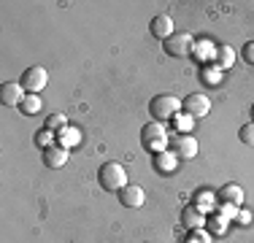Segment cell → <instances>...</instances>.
Segmentation results:
<instances>
[{"label":"cell","mask_w":254,"mask_h":243,"mask_svg":"<svg viewBox=\"0 0 254 243\" xmlns=\"http://www.w3.org/2000/svg\"><path fill=\"white\" fill-rule=\"evenodd\" d=\"M184 108V100H179L176 95H154L149 103V114L154 122H171L179 117V111Z\"/></svg>","instance_id":"1"},{"label":"cell","mask_w":254,"mask_h":243,"mask_svg":"<svg viewBox=\"0 0 254 243\" xmlns=\"http://www.w3.org/2000/svg\"><path fill=\"white\" fill-rule=\"evenodd\" d=\"M141 141H143V149L160 154V151L171 143V132H168V127L162 124V122H149L141 130Z\"/></svg>","instance_id":"2"},{"label":"cell","mask_w":254,"mask_h":243,"mask_svg":"<svg viewBox=\"0 0 254 243\" xmlns=\"http://www.w3.org/2000/svg\"><path fill=\"white\" fill-rule=\"evenodd\" d=\"M98 181L106 192H119L122 186H127V173L119 162H103L98 170Z\"/></svg>","instance_id":"3"},{"label":"cell","mask_w":254,"mask_h":243,"mask_svg":"<svg viewBox=\"0 0 254 243\" xmlns=\"http://www.w3.org/2000/svg\"><path fill=\"white\" fill-rule=\"evenodd\" d=\"M195 44H197V41L192 38L190 33H181V30H176V33H173L171 38L162 41V49H165V52L171 54V57L184 60V57H192V52H195Z\"/></svg>","instance_id":"4"},{"label":"cell","mask_w":254,"mask_h":243,"mask_svg":"<svg viewBox=\"0 0 254 243\" xmlns=\"http://www.w3.org/2000/svg\"><path fill=\"white\" fill-rule=\"evenodd\" d=\"M19 84L25 87L27 95H38V92H44V87L49 84V73H46V68H41V65H33V68H27L22 73Z\"/></svg>","instance_id":"5"},{"label":"cell","mask_w":254,"mask_h":243,"mask_svg":"<svg viewBox=\"0 0 254 243\" xmlns=\"http://www.w3.org/2000/svg\"><path fill=\"white\" fill-rule=\"evenodd\" d=\"M197 141L190 135V132H181V135L176 138H171V151L179 157V162L181 160H192V157H197Z\"/></svg>","instance_id":"6"},{"label":"cell","mask_w":254,"mask_h":243,"mask_svg":"<svg viewBox=\"0 0 254 243\" xmlns=\"http://www.w3.org/2000/svg\"><path fill=\"white\" fill-rule=\"evenodd\" d=\"M184 111H187V117H192V119L208 117V114H211V100H208V95L192 92V95L184 100Z\"/></svg>","instance_id":"7"},{"label":"cell","mask_w":254,"mask_h":243,"mask_svg":"<svg viewBox=\"0 0 254 243\" xmlns=\"http://www.w3.org/2000/svg\"><path fill=\"white\" fill-rule=\"evenodd\" d=\"M25 97H27V92L19 81H5L3 87H0V103H3V106L16 108V106H22Z\"/></svg>","instance_id":"8"},{"label":"cell","mask_w":254,"mask_h":243,"mask_svg":"<svg viewBox=\"0 0 254 243\" xmlns=\"http://www.w3.org/2000/svg\"><path fill=\"white\" fill-rule=\"evenodd\" d=\"M143 200H146V194H143V189L138 184H127L119 189V203H122L125 208H141Z\"/></svg>","instance_id":"9"},{"label":"cell","mask_w":254,"mask_h":243,"mask_svg":"<svg viewBox=\"0 0 254 243\" xmlns=\"http://www.w3.org/2000/svg\"><path fill=\"white\" fill-rule=\"evenodd\" d=\"M65 162H68V149H65L63 143H54L49 149H44V165L46 168L57 170V168H63Z\"/></svg>","instance_id":"10"},{"label":"cell","mask_w":254,"mask_h":243,"mask_svg":"<svg viewBox=\"0 0 254 243\" xmlns=\"http://www.w3.org/2000/svg\"><path fill=\"white\" fill-rule=\"evenodd\" d=\"M149 30H152V35H154V38H160V41L171 38V35L176 33V27H173V19H171L168 14L154 16V19L149 22Z\"/></svg>","instance_id":"11"},{"label":"cell","mask_w":254,"mask_h":243,"mask_svg":"<svg viewBox=\"0 0 254 243\" xmlns=\"http://www.w3.org/2000/svg\"><path fill=\"white\" fill-rule=\"evenodd\" d=\"M216 200L225 205H235L238 208L241 203H244V189H241L238 184H225L219 192H216Z\"/></svg>","instance_id":"12"},{"label":"cell","mask_w":254,"mask_h":243,"mask_svg":"<svg viewBox=\"0 0 254 243\" xmlns=\"http://www.w3.org/2000/svg\"><path fill=\"white\" fill-rule=\"evenodd\" d=\"M181 222H184V227H190V230H200L205 216H203V211L197 208V205H187L184 214H181Z\"/></svg>","instance_id":"13"},{"label":"cell","mask_w":254,"mask_h":243,"mask_svg":"<svg viewBox=\"0 0 254 243\" xmlns=\"http://www.w3.org/2000/svg\"><path fill=\"white\" fill-rule=\"evenodd\" d=\"M154 165L160 173H173V170L179 168V157L173 154V151H160V154L154 157Z\"/></svg>","instance_id":"14"},{"label":"cell","mask_w":254,"mask_h":243,"mask_svg":"<svg viewBox=\"0 0 254 243\" xmlns=\"http://www.w3.org/2000/svg\"><path fill=\"white\" fill-rule=\"evenodd\" d=\"M195 200H197V208L200 211H208V208H216L219 205V200H216V192H211V189H197L195 192Z\"/></svg>","instance_id":"15"},{"label":"cell","mask_w":254,"mask_h":243,"mask_svg":"<svg viewBox=\"0 0 254 243\" xmlns=\"http://www.w3.org/2000/svg\"><path fill=\"white\" fill-rule=\"evenodd\" d=\"M233 62H235V52L230 46H219L216 49V68L219 70H227V68H233Z\"/></svg>","instance_id":"16"},{"label":"cell","mask_w":254,"mask_h":243,"mask_svg":"<svg viewBox=\"0 0 254 243\" xmlns=\"http://www.w3.org/2000/svg\"><path fill=\"white\" fill-rule=\"evenodd\" d=\"M216 49H219V46H214L211 41H200V44H195L192 57H197V60H216Z\"/></svg>","instance_id":"17"},{"label":"cell","mask_w":254,"mask_h":243,"mask_svg":"<svg viewBox=\"0 0 254 243\" xmlns=\"http://www.w3.org/2000/svg\"><path fill=\"white\" fill-rule=\"evenodd\" d=\"M19 111L25 114V117H35V114L41 111V97H38V95H27L25 100H22Z\"/></svg>","instance_id":"18"},{"label":"cell","mask_w":254,"mask_h":243,"mask_svg":"<svg viewBox=\"0 0 254 243\" xmlns=\"http://www.w3.org/2000/svg\"><path fill=\"white\" fill-rule=\"evenodd\" d=\"M57 135H60V141H57V143H63L65 149H70L73 143L81 141V135H78V130H76V127H65L63 132H57Z\"/></svg>","instance_id":"19"},{"label":"cell","mask_w":254,"mask_h":243,"mask_svg":"<svg viewBox=\"0 0 254 243\" xmlns=\"http://www.w3.org/2000/svg\"><path fill=\"white\" fill-rule=\"evenodd\" d=\"M65 127H68V119H65V114H52V117H46V130L63 132Z\"/></svg>","instance_id":"20"},{"label":"cell","mask_w":254,"mask_h":243,"mask_svg":"<svg viewBox=\"0 0 254 243\" xmlns=\"http://www.w3.org/2000/svg\"><path fill=\"white\" fill-rule=\"evenodd\" d=\"M54 135H57V132H52V130H46V127H44V130H41L38 135H35V143L44 146V149H49V146L57 143V141H54Z\"/></svg>","instance_id":"21"},{"label":"cell","mask_w":254,"mask_h":243,"mask_svg":"<svg viewBox=\"0 0 254 243\" xmlns=\"http://www.w3.org/2000/svg\"><path fill=\"white\" fill-rule=\"evenodd\" d=\"M238 138H241V143L254 146V122H249V124L241 127V130H238Z\"/></svg>","instance_id":"22"},{"label":"cell","mask_w":254,"mask_h":243,"mask_svg":"<svg viewBox=\"0 0 254 243\" xmlns=\"http://www.w3.org/2000/svg\"><path fill=\"white\" fill-rule=\"evenodd\" d=\"M219 214H222V219H235L238 216V208H235V205H225V203H219Z\"/></svg>","instance_id":"23"},{"label":"cell","mask_w":254,"mask_h":243,"mask_svg":"<svg viewBox=\"0 0 254 243\" xmlns=\"http://www.w3.org/2000/svg\"><path fill=\"white\" fill-rule=\"evenodd\" d=\"M244 60L249 65H254V41H249V44L244 46Z\"/></svg>","instance_id":"24"},{"label":"cell","mask_w":254,"mask_h":243,"mask_svg":"<svg viewBox=\"0 0 254 243\" xmlns=\"http://www.w3.org/2000/svg\"><path fill=\"white\" fill-rule=\"evenodd\" d=\"M190 243H208V238H205L203 233H197V230H190Z\"/></svg>","instance_id":"25"},{"label":"cell","mask_w":254,"mask_h":243,"mask_svg":"<svg viewBox=\"0 0 254 243\" xmlns=\"http://www.w3.org/2000/svg\"><path fill=\"white\" fill-rule=\"evenodd\" d=\"M235 219H238V224H241V227H246V224H249V219H252V214H249V211H241V214L235 216Z\"/></svg>","instance_id":"26"},{"label":"cell","mask_w":254,"mask_h":243,"mask_svg":"<svg viewBox=\"0 0 254 243\" xmlns=\"http://www.w3.org/2000/svg\"><path fill=\"white\" fill-rule=\"evenodd\" d=\"M179 127H181V130H192V117L181 119V122H179Z\"/></svg>","instance_id":"27"},{"label":"cell","mask_w":254,"mask_h":243,"mask_svg":"<svg viewBox=\"0 0 254 243\" xmlns=\"http://www.w3.org/2000/svg\"><path fill=\"white\" fill-rule=\"evenodd\" d=\"M252 122H254V106H252Z\"/></svg>","instance_id":"28"}]
</instances>
